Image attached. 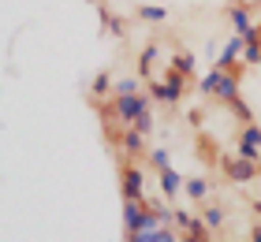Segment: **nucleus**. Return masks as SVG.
Wrapping results in <instances>:
<instances>
[{
  "label": "nucleus",
  "instance_id": "nucleus-1",
  "mask_svg": "<svg viewBox=\"0 0 261 242\" xmlns=\"http://www.w3.org/2000/svg\"><path fill=\"white\" fill-rule=\"evenodd\" d=\"M187 82H191V78H187V75H179V71H164V78H153L149 82V101H157V104H179L183 101V97H187Z\"/></svg>",
  "mask_w": 261,
  "mask_h": 242
},
{
  "label": "nucleus",
  "instance_id": "nucleus-2",
  "mask_svg": "<svg viewBox=\"0 0 261 242\" xmlns=\"http://www.w3.org/2000/svg\"><path fill=\"white\" fill-rule=\"evenodd\" d=\"M220 172L231 179V183H254V179L261 175V160H246V156H239V153H224L220 156Z\"/></svg>",
  "mask_w": 261,
  "mask_h": 242
},
{
  "label": "nucleus",
  "instance_id": "nucleus-3",
  "mask_svg": "<svg viewBox=\"0 0 261 242\" xmlns=\"http://www.w3.org/2000/svg\"><path fill=\"white\" fill-rule=\"evenodd\" d=\"M120 190H123V201H146V172L138 168V160L120 164Z\"/></svg>",
  "mask_w": 261,
  "mask_h": 242
},
{
  "label": "nucleus",
  "instance_id": "nucleus-4",
  "mask_svg": "<svg viewBox=\"0 0 261 242\" xmlns=\"http://www.w3.org/2000/svg\"><path fill=\"white\" fill-rule=\"evenodd\" d=\"M254 0H231L228 8H224V15H228V22H231V30L235 34H246L254 26Z\"/></svg>",
  "mask_w": 261,
  "mask_h": 242
},
{
  "label": "nucleus",
  "instance_id": "nucleus-5",
  "mask_svg": "<svg viewBox=\"0 0 261 242\" xmlns=\"http://www.w3.org/2000/svg\"><path fill=\"white\" fill-rule=\"evenodd\" d=\"M235 153L246 156V160H261V127H257V123L239 127V142H235Z\"/></svg>",
  "mask_w": 261,
  "mask_h": 242
},
{
  "label": "nucleus",
  "instance_id": "nucleus-6",
  "mask_svg": "<svg viewBox=\"0 0 261 242\" xmlns=\"http://www.w3.org/2000/svg\"><path fill=\"white\" fill-rule=\"evenodd\" d=\"M120 149H123V160H142V156H149V153H146V135H142V130H135V127L123 130Z\"/></svg>",
  "mask_w": 261,
  "mask_h": 242
},
{
  "label": "nucleus",
  "instance_id": "nucleus-7",
  "mask_svg": "<svg viewBox=\"0 0 261 242\" xmlns=\"http://www.w3.org/2000/svg\"><path fill=\"white\" fill-rule=\"evenodd\" d=\"M142 220H146V201H123V235L142 231Z\"/></svg>",
  "mask_w": 261,
  "mask_h": 242
},
{
  "label": "nucleus",
  "instance_id": "nucleus-8",
  "mask_svg": "<svg viewBox=\"0 0 261 242\" xmlns=\"http://www.w3.org/2000/svg\"><path fill=\"white\" fill-rule=\"evenodd\" d=\"M157 179H161V194H164V201H175V194L187 186V179L175 172V168H164V172H157Z\"/></svg>",
  "mask_w": 261,
  "mask_h": 242
},
{
  "label": "nucleus",
  "instance_id": "nucleus-9",
  "mask_svg": "<svg viewBox=\"0 0 261 242\" xmlns=\"http://www.w3.org/2000/svg\"><path fill=\"white\" fill-rule=\"evenodd\" d=\"M239 82H243V75L224 71V75H220V86H217V101H220V104H231L235 97H243V93H239Z\"/></svg>",
  "mask_w": 261,
  "mask_h": 242
},
{
  "label": "nucleus",
  "instance_id": "nucleus-10",
  "mask_svg": "<svg viewBox=\"0 0 261 242\" xmlns=\"http://www.w3.org/2000/svg\"><path fill=\"white\" fill-rule=\"evenodd\" d=\"M194 156H198V160H205V168L220 164V153H217V138H213V135H198V142H194Z\"/></svg>",
  "mask_w": 261,
  "mask_h": 242
},
{
  "label": "nucleus",
  "instance_id": "nucleus-11",
  "mask_svg": "<svg viewBox=\"0 0 261 242\" xmlns=\"http://www.w3.org/2000/svg\"><path fill=\"white\" fill-rule=\"evenodd\" d=\"M157 56H161V45H157V41L142 45V52H138V75H142V78H149V82H153V67H157Z\"/></svg>",
  "mask_w": 261,
  "mask_h": 242
},
{
  "label": "nucleus",
  "instance_id": "nucleus-12",
  "mask_svg": "<svg viewBox=\"0 0 261 242\" xmlns=\"http://www.w3.org/2000/svg\"><path fill=\"white\" fill-rule=\"evenodd\" d=\"M112 93H116V78L109 75V71L93 75V82H90V101H109Z\"/></svg>",
  "mask_w": 261,
  "mask_h": 242
},
{
  "label": "nucleus",
  "instance_id": "nucleus-13",
  "mask_svg": "<svg viewBox=\"0 0 261 242\" xmlns=\"http://www.w3.org/2000/svg\"><path fill=\"white\" fill-rule=\"evenodd\" d=\"M97 15H101V26H105V34H112V38H120V41L130 34V30H127V19H123V15H112V11L105 8V4H101V11H97Z\"/></svg>",
  "mask_w": 261,
  "mask_h": 242
},
{
  "label": "nucleus",
  "instance_id": "nucleus-14",
  "mask_svg": "<svg viewBox=\"0 0 261 242\" xmlns=\"http://www.w3.org/2000/svg\"><path fill=\"white\" fill-rule=\"evenodd\" d=\"M168 67H172V71H179V75H187V78H194L198 60H194V52H187V48H175V52L168 56Z\"/></svg>",
  "mask_w": 261,
  "mask_h": 242
},
{
  "label": "nucleus",
  "instance_id": "nucleus-15",
  "mask_svg": "<svg viewBox=\"0 0 261 242\" xmlns=\"http://www.w3.org/2000/svg\"><path fill=\"white\" fill-rule=\"evenodd\" d=\"M220 75H224L220 67H209L205 75L198 78V93H201V97H217V86H220Z\"/></svg>",
  "mask_w": 261,
  "mask_h": 242
},
{
  "label": "nucleus",
  "instance_id": "nucleus-16",
  "mask_svg": "<svg viewBox=\"0 0 261 242\" xmlns=\"http://www.w3.org/2000/svg\"><path fill=\"white\" fill-rule=\"evenodd\" d=\"M135 15L142 22H164V19H168V8H164V4H138Z\"/></svg>",
  "mask_w": 261,
  "mask_h": 242
},
{
  "label": "nucleus",
  "instance_id": "nucleus-17",
  "mask_svg": "<svg viewBox=\"0 0 261 242\" xmlns=\"http://www.w3.org/2000/svg\"><path fill=\"white\" fill-rule=\"evenodd\" d=\"M201 216H205L209 231H217V227H224V220H228V209H224V205H205V209H201Z\"/></svg>",
  "mask_w": 261,
  "mask_h": 242
},
{
  "label": "nucleus",
  "instance_id": "nucleus-18",
  "mask_svg": "<svg viewBox=\"0 0 261 242\" xmlns=\"http://www.w3.org/2000/svg\"><path fill=\"white\" fill-rule=\"evenodd\" d=\"M183 190H187V198H191V201H205L213 186H209V179H187Z\"/></svg>",
  "mask_w": 261,
  "mask_h": 242
},
{
  "label": "nucleus",
  "instance_id": "nucleus-19",
  "mask_svg": "<svg viewBox=\"0 0 261 242\" xmlns=\"http://www.w3.org/2000/svg\"><path fill=\"white\" fill-rule=\"evenodd\" d=\"M228 108H231V116H235V123H239V127H246V123H254V112H250V104H246L243 97H235V101H231Z\"/></svg>",
  "mask_w": 261,
  "mask_h": 242
},
{
  "label": "nucleus",
  "instance_id": "nucleus-20",
  "mask_svg": "<svg viewBox=\"0 0 261 242\" xmlns=\"http://www.w3.org/2000/svg\"><path fill=\"white\" fill-rule=\"evenodd\" d=\"M146 164L153 168V172H164V168H172V153H168V149H149Z\"/></svg>",
  "mask_w": 261,
  "mask_h": 242
},
{
  "label": "nucleus",
  "instance_id": "nucleus-21",
  "mask_svg": "<svg viewBox=\"0 0 261 242\" xmlns=\"http://www.w3.org/2000/svg\"><path fill=\"white\" fill-rule=\"evenodd\" d=\"M183 238V231L179 227H172V224H164V227H157V231H149V242H179Z\"/></svg>",
  "mask_w": 261,
  "mask_h": 242
},
{
  "label": "nucleus",
  "instance_id": "nucleus-22",
  "mask_svg": "<svg viewBox=\"0 0 261 242\" xmlns=\"http://www.w3.org/2000/svg\"><path fill=\"white\" fill-rule=\"evenodd\" d=\"M243 64H246V67H257V64H261V41H254V45L243 48Z\"/></svg>",
  "mask_w": 261,
  "mask_h": 242
},
{
  "label": "nucleus",
  "instance_id": "nucleus-23",
  "mask_svg": "<svg viewBox=\"0 0 261 242\" xmlns=\"http://www.w3.org/2000/svg\"><path fill=\"white\" fill-rule=\"evenodd\" d=\"M194 224H198V216H194V212H187V209H175V227H179V231H191Z\"/></svg>",
  "mask_w": 261,
  "mask_h": 242
},
{
  "label": "nucleus",
  "instance_id": "nucleus-24",
  "mask_svg": "<svg viewBox=\"0 0 261 242\" xmlns=\"http://www.w3.org/2000/svg\"><path fill=\"white\" fill-rule=\"evenodd\" d=\"M116 93H120V97H127V93H142V86H138V78H116Z\"/></svg>",
  "mask_w": 261,
  "mask_h": 242
},
{
  "label": "nucleus",
  "instance_id": "nucleus-25",
  "mask_svg": "<svg viewBox=\"0 0 261 242\" xmlns=\"http://www.w3.org/2000/svg\"><path fill=\"white\" fill-rule=\"evenodd\" d=\"M153 127H157V123H153V112H142L135 119V130H142V135H153Z\"/></svg>",
  "mask_w": 261,
  "mask_h": 242
},
{
  "label": "nucleus",
  "instance_id": "nucleus-26",
  "mask_svg": "<svg viewBox=\"0 0 261 242\" xmlns=\"http://www.w3.org/2000/svg\"><path fill=\"white\" fill-rule=\"evenodd\" d=\"M250 242H261V224H254V231H250Z\"/></svg>",
  "mask_w": 261,
  "mask_h": 242
},
{
  "label": "nucleus",
  "instance_id": "nucleus-27",
  "mask_svg": "<svg viewBox=\"0 0 261 242\" xmlns=\"http://www.w3.org/2000/svg\"><path fill=\"white\" fill-rule=\"evenodd\" d=\"M86 4H105V0H86Z\"/></svg>",
  "mask_w": 261,
  "mask_h": 242
},
{
  "label": "nucleus",
  "instance_id": "nucleus-28",
  "mask_svg": "<svg viewBox=\"0 0 261 242\" xmlns=\"http://www.w3.org/2000/svg\"><path fill=\"white\" fill-rule=\"evenodd\" d=\"M254 4H257V11H261V0H254Z\"/></svg>",
  "mask_w": 261,
  "mask_h": 242
}]
</instances>
